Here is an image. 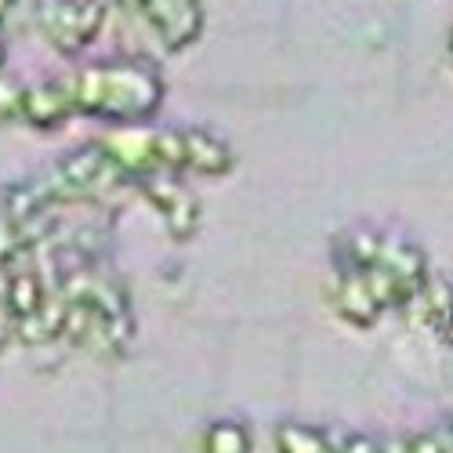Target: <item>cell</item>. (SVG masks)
Instances as JSON below:
<instances>
[{"label": "cell", "mask_w": 453, "mask_h": 453, "mask_svg": "<svg viewBox=\"0 0 453 453\" xmlns=\"http://www.w3.org/2000/svg\"><path fill=\"white\" fill-rule=\"evenodd\" d=\"M15 12V0H0V26L8 22V15Z\"/></svg>", "instance_id": "d6986e66"}, {"label": "cell", "mask_w": 453, "mask_h": 453, "mask_svg": "<svg viewBox=\"0 0 453 453\" xmlns=\"http://www.w3.org/2000/svg\"><path fill=\"white\" fill-rule=\"evenodd\" d=\"M406 312L418 316V323L428 334H435L439 342H453V283L446 276H435L432 273L425 280V287L413 294Z\"/></svg>", "instance_id": "52a82bcc"}, {"label": "cell", "mask_w": 453, "mask_h": 453, "mask_svg": "<svg viewBox=\"0 0 453 453\" xmlns=\"http://www.w3.org/2000/svg\"><path fill=\"white\" fill-rule=\"evenodd\" d=\"M69 117H77L73 109V95L65 81H41V84H26V98H22V124L36 127V131H55L62 127Z\"/></svg>", "instance_id": "8992f818"}, {"label": "cell", "mask_w": 453, "mask_h": 453, "mask_svg": "<svg viewBox=\"0 0 453 453\" xmlns=\"http://www.w3.org/2000/svg\"><path fill=\"white\" fill-rule=\"evenodd\" d=\"M276 453H337V446H334V435H326L323 428L283 421L276 428Z\"/></svg>", "instance_id": "7c38bea8"}, {"label": "cell", "mask_w": 453, "mask_h": 453, "mask_svg": "<svg viewBox=\"0 0 453 453\" xmlns=\"http://www.w3.org/2000/svg\"><path fill=\"white\" fill-rule=\"evenodd\" d=\"M377 265H381L385 273H392L410 294H418V290L425 287V280L432 276L425 247H418L410 236H385V240H381V257H377Z\"/></svg>", "instance_id": "ba28073f"}, {"label": "cell", "mask_w": 453, "mask_h": 453, "mask_svg": "<svg viewBox=\"0 0 453 453\" xmlns=\"http://www.w3.org/2000/svg\"><path fill=\"white\" fill-rule=\"evenodd\" d=\"M33 250L29 236L22 225H15L12 218L0 214V269H8V265H19V261Z\"/></svg>", "instance_id": "5bb4252c"}, {"label": "cell", "mask_w": 453, "mask_h": 453, "mask_svg": "<svg viewBox=\"0 0 453 453\" xmlns=\"http://www.w3.org/2000/svg\"><path fill=\"white\" fill-rule=\"evenodd\" d=\"M406 453H449L442 432H418L406 435Z\"/></svg>", "instance_id": "e0dca14e"}, {"label": "cell", "mask_w": 453, "mask_h": 453, "mask_svg": "<svg viewBox=\"0 0 453 453\" xmlns=\"http://www.w3.org/2000/svg\"><path fill=\"white\" fill-rule=\"evenodd\" d=\"M4 65H8V44H4V36H0V73H4Z\"/></svg>", "instance_id": "44dd1931"}, {"label": "cell", "mask_w": 453, "mask_h": 453, "mask_svg": "<svg viewBox=\"0 0 453 453\" xmlns=\"http://www.w3.org/2000/svg\"><path fill=\"white\" fill-rule=\"evenodd\" d=\"M15 337V323H12V316L0 309V356H4V349H8V342Z\"/></svg>", "instance_id": "ac0fdd59"}, {"label": "cell", "mask_w": 453, "mask_h": 453, "mask_svg": "<svg viewBox=\"0 0 453 453\" xmlns=\"http://www.w3.org/2000/svg\"><path fill=\"white\" fill-rule=\"evenodd\" d=\"M98 145L105 149V157L124 171V178L134 185L138 178L164 174L160 164V127L149 124H112Z\"/></svg>", "instance_id": "277c9868"}, {"label": "cell", "mask_w": 453, "mask_h": 453, "mask_svg": "<svg viewBox=\"0 0 453 453\" xmlns=\"http://www.w3.org/2000/svg\"><path fill=\"white\" fill-rule=\"evenodd\" d=\"M181 149H185V171L203 178H225L236 167L233 145L211 127H181Z\"/></svg>", "instance_id": "5b68a950"}, {"label": "cell", "mask_w": 453, "mask_h": 453, "mask_svg": "<svg viewBox=\"0 0 453 453\" xmlns=\"http://www.w3.org/2000/svg\"><path fill=\"white\" fill-rule=\"evenodd\" d=\"M105 15H109L105 0H44L36 8V26H41L44 41L58 55L77 58L98 41Z\"/></svg>", "instance_id": "7a4b0ae2"}, {"label": "cell", "mask_w": 453, "mask_h": 453, "mask_svg": "<svg viewBox=\"0 0 453 453\" xmlns=\"http://www.w3.org/2000/svg\"><path fill=\"white\" fill-rule=\"evenodd\" d=\"M381 240L385 233L377 229H345L334 236V273L337 276H352V273H366L370 265H377V257H381Z\"/></svg>", "instance_id": "8fae6325"}, {"label": "cell", "mask_w": 453, "mask_h": 453, "mask_svg": "<svg viewBox=\"0 0 453 453\" xmlns=\"http://www.w3.org/2000/svg\"><path fill=\"white\" fill-rule=\"evenodd\" d=\"M203 453H250V428L243 421H214L203 432Z\"/></svg>", "instance_id": "4fadbf2b"}, {"label": "cell", "mask_w": 453, "mask_h": 453, "mask_svg": "<svg viewBox=\"0 0 453 453\" xmlns=\"http://www.w3.org/2000/svg\"><path fill=\"white\" fill-rule=\"evenodd\" d=\"M65 84L81 117H98L109 124H149L167 98L164 73L149 58L88 62L65 77Z\"/></svg>", "instance_id": "6da1fadb"}, {"label": "cell", "mask_w": 453, "mask_h": 453, "mask_svg": "<svg viewBox=\"0 0 453 453\" xmlns=\"http://www.w3.org/2000/svg\"><path fill=\"white\" fill-rule=\"evenodd\" d=\"M334 309L349 326L356 330H370L377 326V319L385 316V309L377 305V297L370 294L363 273H352V276H337V287H334Z\"/></svg>", "instance_id": "30bf717a"}, {"label": "cell", "mask_w": 453, "mask_h": 453, "mask_svg": "<svg viewBox=\"0 0 453 453\" xmlns=\"http://www.w3.org/2000/svg\"><path fill=\"white\" fill-rule=\"evenodd\" d=\"M446 51H449V65H453V33H449V44H446Z\"/></svg>", "instance_id": "7402d4cb"}, {"label": "cell", "mask_w": 453, "mask_h": 453, "mask_svg": "<svg viewBox=\"0 0 453 453\" xmlns=\"http://www.w3.org/2000/svg\"><path fill=\"white\" fill-rule=\"evenodd\" d=\"M439 432H442V439H446V449L453 453V418H449V421H446V428H439Z\"/></svg>", "instance_id": "ffe728a7"}, {"label": "cell", "mask_w": 453, "mask_h": 453, "mask_svg": "<svg viewBox=\"0 0 453 453\" xmlns=\"http://www.w3.org/2000/svg\"><path fill=\"white\" fill-rule=\"evenodd\" d=\"M337 453H381V439H373L366 432H345L334 439Z\"/></svg>", "instance_id": "2e32d148"}, {"label": "cell", "mask_w": 453, "mask_h": 453, "mask_svg": "<svg viewBox=\"0 0 453 453\" xmlns=\"http://www.w3.org/2000/svg\"><path fill=\"white\" fill-rule=\"evenodd\" d=\"M134 188L145 196V203L153 207L164 221V229L174 243H185L200 233V200L193 196V188H185L181 174H149V178H138Z\"/></svg>", "instance_id": "3957f363"}, {"label": "cell", "mask_w": 453, "mask_h": 453, "mask_svg": "<svg viewBox=\"0 0 453 453\" xmlns=\"http://www.w3.org/2000/svg\"><path fill=\"white\" fill-rule=\"evenodd\" d=\"M22 98H26V84L0 73V124H19L22 120Z\"/></svg>", "instance_id": "9a60e30c"}, {"label": "cell", "mask_w": 453, "mask_h": 453, "mask_svg": "<svg viewBox=\"0 0 453 453\" xmlns=\"http://www.w3.org/2000/svg\"><path fill=\"white\" fill-rule=\"evenodd\" d=\"M48 276L36 269V265H12L8 273V294H4V312L12 316V323H22L29 316H36L44 309V301L51 297L48 290Z\"/></svg>", "instance_id": "9c48e42d"}]
</instances>
